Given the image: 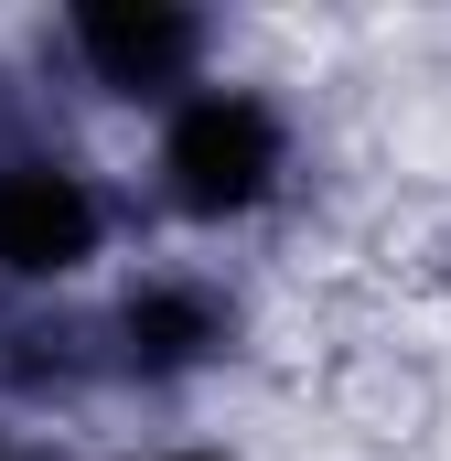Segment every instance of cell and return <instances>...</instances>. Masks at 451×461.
Listing matches in <instances>:
<instances>
[{"label":"cell","instance_id":"6da1fadb","mask_svg":"<svg viewBox=\"0 0 451 461\" xmlns=\"http://www.w3.org/2000/svg\"><path fill=\"white\" fill-rule=\"evenodd\" d=\"M290 161H301V129L269 86L247 76H205L194 97L161 108V140H151V183L183 226H247L290 194Z\"/></svg>","mask_w":451,"mask_h":461},{"label":"cell","instance_id":"8992f818","mask_svg":"<svg viewBox=\"0 0 451 461\" xmlns=\"http://www.w3.org/2000/svg\"><path fill=\"white\" fill-rule=\"evenodd\" d=\"M0 461H22V429H11V419H0Z\"/></svg>","mask_w":451,"mask_h":461},{"label":"cell","instance_id":"3957f363","mask_svg":"<svg viewBox=\"0 0 451 461\" xmlns=\"http://www.w3.org/2000/svg\"><path fill=\"white\" fill-rule=\"evenodd\" d=\"M108 258V194L65 150H0V279L65 290Z\"/></svg>","mask_w":451,"mask_h":461},{"label":"cell","instance_id":"7a4b0ae2","mask_svg":"<svg viewBox=\"0 0 451 461\" xmlns=\"http://www.w3.org/2000/svg\"><path fill=\"white\" fill-rule=\"evenodd\" d=\"M54 43H65V65L97 97H118V108H172V97L205 86L216 22L183 11V0H76L54 22Z\"/></svg>","mask_w":451,"mask_h":461},{"label":"cell","instance_id":"5b68a950","mask_svg":"<svg viewBox=\"0 0 451 461\" xmlns=\"http://www.w3.org/2000/svg\"><path fill=\"white\" fill-rule=\"evenodd\" d=\"M151 461H236V451H151Z\"/></svg>","mask_w":451,"mask_h":461},{"label":"cell","instance_id":"277c9868","mask_svg":"<svg viewBox=\"0 0 451 461\" xmlns=\"http://www.w3.org/2000/svg\"><path fill=\"white\" fill-rule=\"evenodd\" d=\"M97 344H108V365L129 386H183V375H205V365L236 354V301L205 268H140L108 301Z\"/></svg>","mask_w":451,"mask_h":461}]
</instances>
